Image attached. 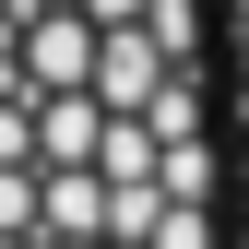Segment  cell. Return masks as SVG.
Instances as JSON below:
<instances>
[{"label":"cell","instance_id":"7a4b0ae2","mask_svg":"<svg viewBox=\"0 0 249 249\" xmlns=\"http://www.w3.org/2000/svg\"><path fill=\"white\" fill-rule=\"evenodd\" d=\"M202 71H213V226L249 249V0H202Z\"/></svg>","mask_w":249,"mask_h":249},{"label":"cell","instance_id":"6da1fadb","mask_svg":"<svg viewBox=\"0 0 249 249\" xmlns=\"http://www.w3.org/2000/svg\"><path fill=\"white\" fill-rule=\"evenodd\" d=\"M0 249H226L202 0H0Z\"/></svg>","mask_w":249,"mask_h":249}]
</instances>
